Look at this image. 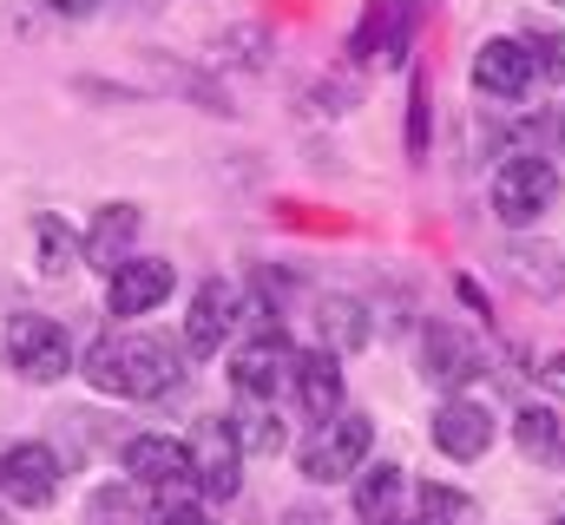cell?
I'll return each instance as SVG.
<instances>
[{"label":"cell","instance_id":"2","mask_svg":"<svg viewBox=\"0 0 565 525\" xmlns=\"http://www.w3.org/2000/svg\"><path fill=\"white\" fill-rule=\"evenodd\" d=\"M0 349H7V368L20 382H66L73 375V342H66V329L53 315H33V309L13 315L7 335H0Z\"/></svg>","mask_w":565,"mask_h":525},{"label":"cell","instance_id":"26","mask_svg":"<svg viewBox=\"0 0 565 525\" xmlns=\"http://www.w3.org/2000/svg\"><path fill=\"white\" fill-rule=\"evenodd\" d=\"M151 525H211V519H204L198 506H158V519Z\"/></svg>","mask_w":565,"mask_h":525},{"label":"cell","instance_id":"24","mask_svg":"<svg viewBox=\"0 0 565 525\" xmlns=\"http://www.w3.org/2000/svg\"><path fill=\"white\" fill-rule=\"evenodd\" d=\"M526 46H533V66H540L546 79H565V33H533Z\"/></svg>","mask_w":565,"mask_h":525},{"label":"cell","instance_id":"3","mask_svg":"<svg viewBox=\"0 0 565 525\" xmlns=\"http://www.w3.org/2000/svg\"><path fill=\"white\" fill-rule=\"evenodd\" d=\"M369 447H375V420H369V414H335V420L302 447V480H316V486L355 480V473L369 467Z\"/></svg>","mask_w":565,"mask_h":525},{"label":"cell","instance_id":"7","mask_svg":"<svg viewBox=\"0 0 565 525\" xmlns=\"http://www.w3.org/2000/svg\"><path fill=\"white\" fill-rule=\"evenodd\" d=\"M296 362H302V355L289 349V335L264 329L257 342H244V349H237L231 382H237V394H250V400H277V388L296 382Z\"/></svg>","mask_w":565,"mask_h":525},{"label":"cell","instance_id":"29","mask_svg":"<svg viewBox=\"0 0 565 525\" xmlns=\"http://www.w3.org/2000/svg\"><path fill=\"white\" fill-rule=\"evenodd\" d=\"M282 525H329V519H322V513H302V506H296V513H282Z\"/></svg>","mask_w":565,"mask_h":525},{"label":"cell","instance_id":"32","mask_svg":"<svg viewBox=\"0 0 565 525\" xmlns=\"http://www.w3.org/2000/svg\"><path fill=\"white\" fill-rule=\"evenodd\" d=\"M388 525H402V519H388Z\"/></svg>","mask_w":565,"mask_h":525},{"label":"cell","instance_id":"14","mask_svg":"<svg viewBox=\"0 0 565 525\" xmlns=\"http://www.w3.org/2000/svg\"><path fill=\"white\" fill-rule=\"evenodd\" d=\"M296 394H302V407L316 414V427H329V420L342 414V368H335L329 349H309V355L296 362Z\"/></svg>","mask_w":565,"mask_h":525},{"label":"cell","instance_id":"1","mask_svg":"<svg viewBox=\"0 0 565 525\" xmlns=\"http://www.w3.org/2000/svg\"><path fill=\"white\" fill-rule=\"evenodd\" d=\"M79 368L99 394H119V400H151L178 388V349L158 335H99Z\"/></svg>","mask_w":565,"mask_h":525},{"label":"cell","instance_id":"4","mask_svg":"<svg viewBox=\"0 0 565 525\" xmlns=\"http://www.w3.org/2000/svg\"><path fill=\"white\" fill-rule=\"evenodd\" d=\"M559 204V171L546 164V158H507L500 164V178H493V211L507 217V224H533V217H546Z\"/></svg>","mask_w":565,"mask_h":525},{"label":"cell","instance_id":"15","mask_svg":"<svg viewBox=\"0 0 565 525\" xmlns=\"http://www.w3.org/2000/svg\"><path fill=\"white\" fill-rule=\"evenodd\" d=\"M375 53H388V60L408 53V13H402V0H369V13L355 26V60H375Z\"/></svg>","mask_w":565,"mask_h":525},{"label":"cell","instance_id":"33","mask_svg":"<svg viewBox=\"0 0 565 525\" xmlns=\"http://www.w3.org/2000/svg\"><path fill=\"white\" fill-rule=\"evenodd\" d=\"M553 525H565V519H553Z\"/></svg>","mask_w":565,"mask_h":525},{"label":"cell","instance_id":"25","mask_svg":"<svg viewBox=\"0 0 565 525\" xmlns=\"http://www.w3.org/2000/svg\"><path fill=\"white\" fill-rule=\"evenodd\" d=\"M427 144V79H415V113H408V151Z\"/></svg>","mask_w":565,"mask_h":525},{"label":"cell","instance_id":"6","mask_svg":"<svg viewBox=\"0 0 565 525\" xmlns=\"http://www.w3.org/2000/svg\"><path fill=\"white\" fill-rule=\"evenodd\" d=\"M0 500H13V506H53L60 500V453L53 447H40V440H20V447H7L0 453Z\"/></svg>","mask_w":565,"mask_h":525},{"label":"cell","instance_id":"30","mask_svg":"<svg viewBox=\"0 0 565 525\" xmlns=\"http://www.w3.org/2000/svg\"><path fill=\"white\" fill-rule=\"evenodd\" d=\"M422 525H454V519H427V513H422Z\"/></svg>","mask_w":565,"mask_h":525},{"label":"cell","instance_id":"5","mask_svg":"<svg viewBox=\"0 0 565 525\" xmlns=\"http://www.w3.org/2000/svg\"><path fill=\"white\" fill-rule=\"evenodd\" d=\"M126 473L139 480L145 493H164V500L198 493V460H191V447L171 440V433H139V440H126Z\"/></svg>","mask_w":565,"mask_h":525},{"label":"cell","instance_id":"11","mask_svg":"<svg viewBox=\"0 0 565 525\" xmlns=\"http://www.w3.org/2000/svg\"><path fill=\"white\" fill-rule=\"evenodd\" d=\"M422 375L434 388H467L480 375V342L460 335L454 322H427L422 329Z\"/></svg>","mask_w":565,"mask_h":525},{"label":"cell","instance_id":"10","mask_svg":"<svg viewBox=\"0 0 565 525\" xmlns=\"http://www.w3.org/2000/svg\"><path fill=\"white\" fill-rule=\"evenodd\" d=\"M237 315H244V302H237V289L231 282H198V296H191V315H184V349L191 355H217L224 342H231V329H237Z\"/></svg>","mask_w":565,"mask_h":525},{"label":"cell","instance_id":"12","mask_svg":"<svg viewBox=\"0 0 565 525\" xmlns=\"http://www.w3.org/2000/svg\"><path fill=\"white\" fill-rule=\"evenodd\" d=\"M434 447H440L447 460H480V453L493 447V414H487V400H467V394L440 400V414H434Z\"/></svg>","mask_w":565,"mask_h":525},{"label":"cell","instance_id":"9","mask_svg":"<svg viewBox=\"0 0 565 525\" xmlns=\"http://www.w3.org/2000/svg\"><path fill=\"white\" fill-rule=\"evenodd\" d=\"M171 262L164 257H132L119 262L113 276H106V315L113 322H132V315H145V309H158L164 296H171Z\"/></svg>","mask_w":565,"mask_h":525},{"label":"cell","instance_id":"17","mask_svg":"<svg viewBox=\"0 0 565 525\" xmlns=\"http://www.w3.org/2000/svg\"><path fill=\"white\" fill-rule=\"evenodd\" d=\"M231 433L244 453H277L282 447V420H277V400H250L237 394V414H231Z\"/></svg>","mask_w":565,"mask_h":525},{"label":"cell","instance_id":"34","mask_svg":"<svg viewBox=\"0 0 565 525\" xmlns=\"http://www.w3.org/2000/svg\"><path fill=\"white\" fill-rule=\"evenodd\" d=\"M559 7H565V0H559Z\"/></svg>","mask_w":565,"mask_h":525},{"label":"cell","instance_id":"21","mask_svg":"<svg viewBox=\"0 0 565 525\" xmlns=\"http://www.w3.org/2000/svg\"><path fill=\"white\" fill-rule=\"evenodd\" d=\"M33 244H40V276H66L73 262L86 257V250H79V237H73L60 217H33Z\"/></svg>","mask_w":565,"mask_h":525},{"label":"cell","instance_id":"22","mask_svg":"<svg viewBox=\"0 0 565 525\" xmlns=\"http://www.w3.org/2000/svg\"><path fill=\"white\" fill-rule=\"evenodd\" d=\"M513 433H520L526 453H553V447H559V420H553L546 407H526V414L513 420Z\"/></svg>","mask_w":565,"mask_h":525},{"label":"cell","instance_id":"23","mask_svg":"<svg viewBox=\"0 0 565 525\" xmlns=\"http://www.w3.org/2000/svg\"><path fill=\"white\" fill-rule=\"evenodd\" d=\"M422 513L427 519H454V525H467L480 506L467 500V493H454V486H422Z\"/></svg>","mask_w":565,"mask_h":525},{"label":"cell","instance_id":"13","mask_svg":"<svg viewBox=\"0 0 565 525\" xmlns=\"http://www.w3.org/2000/svg\"><path fill=\"white\" fill-rule=\"evenodd\" d=\"M533 46L526 40H487L480 53H473V86L480 93H493V99H520L526 86H533Z\"/></svg>","mask_w":565,"mask_h":525},{"label":"cell","instance_id":"28","mask_svg":"<svg viewBox=\"0 0 565 525\" xmlns=\"http://www.w3.org/2000/svg\"><path fill=\"white\" fill-rule=\"evenodd\" d=\"M540 375H546V388H559V394H565V355H553V362H546Z\"/></svg>","mask_w":565,"mask_h":525},{"label":"cell","instance_id":"18","mask_svg":"<svg viewBox=\"0 0 565 525\" xmlns=\"http://www.w3.org/2000/svg\"><path fill=\"white\" fill-rule=\"evenodd\" d=\"M316 329H322V342H329V349H362V342H369L362 302H349V296H322V309H316Z\"/></svg>","mask_w":565,"mask_h":525},{"label":"cell","instance_id":"8","mask_svg":"<svg viewBox=\"0 0 565 525\" xmlns=\"http://www.w3.org/2000/svg\"><path fill=\"white\" fill-rule=\"evenodd\" d=\"M191 460H198V493L204 500H237V486H244V447H237V433H231V420H204L198 427V440H191Z\"/></svg>","mask_w":565,"mask_h":525},{"label":"cell","instance_id":"19","mask_svg":"<svg viewBox=\"0 0 565 525\" xmlns=\"http://www.w3.org/2000/svg\"><path fill=\"white\" fill-rule=\"evenodd\" d=\"M507 269H513L526 289H540V296L565 289V262H559V250H546V244H513V250H507Z\"/></svg>","mask_w":565,"mask_h":525},{"label":"cell","instance_id":"31","mask_svg":"<svg viewBox=\"0 0 565 525\" xmlns=\"http://www.w3.org/2000/svg\"><path fill=\"white\" fill-rule=\"evenodd\" d=\"M559 138H565V119H559Z\"/></svg>","mask_w":565,"mask_h":525},{"label":"cell","instance_id":"27","mask_svg":"<svg viewBox=\"0 0 565 525\" xmlns=\"http://www.w3.org/2000/svg\"><path fill=\"white\" fill-rule=\"evenodd\" d=\"M40 7H46V13H60V20H86L99 0H40Z\"/></svg>","mask_w":565,"mask_h":525},{"label":"cell","instance_id":"16","mask_svg":"<svg viewBox=\"0 0 565 525\" xmlns=\"http://www.w3.org/2000/svg\"><path fill=\"white\" fill-rule=\"evenodd\" d=\"M132 237H139V211L132 204H106L99 211V224H93V237H86V262L93 269H119V262H132L126 250H132Z\"/></svg>","mask_w":565,"mask_h":525},{"label":"cell","instance_id":"20","mask_svg":"<svg viewBox=\"0 0 565 525\" xmlns=\"http://www.w3.org/2000/svg\"><path fill=\"white\" fill-rule=\"evenodd\" d=\"M395 500H402V467H362V486H355V513L369 525H388L395 519Z\"/></svg>","mask_w":565,"mask_h":525}]
</instances>
